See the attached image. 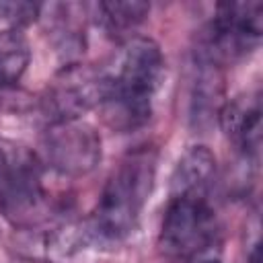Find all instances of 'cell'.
Wrapping results in <instances>:
<instances>
[{"label": "cell", "instance_id": "13", "mask_svg": "<svg viewBox=\"0 0 263 263\" xmlns=\"http://www.w3.org/2000/svg\"><path fill=\"white\" fill-rule=\"evenodd\" d=\"M14 263H47V261H33V259H25V261H14Z\"/></svg>", "mask_w": 263, "mask_h": 263}, {"label": "cell", "instance_id": "4", "mask_svg": "<svg viewBox=\"0 0 263 263\" xmlns=\"http://www.w3.org/2000/svg\"><path fill=\"white\" fill-rule=\"evenodd\" d=\"M218 218L203 193H171L158 245L173 261H193L218 240Z\"/></svg>", "mask_w": 263, "mask_h": 263}, {"label": "cell", "instance_id": "3", "mask_svg": "<svg viewBox=\"0 0 263 263\" xmlns=\"http://www.w3.org/2000/svg\"><path fill=\"white\" fill-rule=\"evenodd\" d=\"M0 212L16 228L39 226L51 214L41 156L8 138H0Z\"/></svg>", "mask_w": 263, "mask_h": 263}, {"label": "cell", "instance_id": "11", "mask_svg": "<svg viewBox=\"0 0 263 263\" xmlns=\"http://www.w3.org/2000/svg\"><path fill=\"white\" fill-rule=\"evenodd\" d=\"M31 60L29 43L21 31L0 29V88L18 82Z\"/></svg>", "mask_w": 263, "mask_h": 263}, {"label": "cell", "instance_id": "6", "mask_svg": "<svg viewBox=\"0 0 263 263\" xmlns=\"http://www.w3.org/2000/svg\"><path fill=\"white\" fill-rule=\"evenodd\" d=\"M41 160L66 177L88 175L101 160V136L82 119L49 121L41 138Z\"/></svg>", "mask_w": 263, "mask_h": 263}, {"label": "cell", "instance_id": "2", "mask_svg": "<svg viewBox=\"0 0 263 263\" xmlns=\"http://www.w3.org/2000/svg\"><path fill=\"white\" fill-rule=\"evenodd\" d=\"M156 154L150 148L129 152L109 175L88 220V232L99 242H119L138 224L152 193Z\"/></svg>", "mask_w": 263, "mask_h": 263}, {"label": "cell", "instance_id": "1", "mask_svg": "<svg viewBox=\"0 0 263 263\" xmlns=\"http://www.w3.org/2000/svg\"><path fill=\"white\" fill-rule=\"evenodd\" d=\"M164 74V58L150 37L127 41L117 66L105 74V95L101 109L111 127L129 132L144 125L152 113V101Z\"/></svg>", "mask_w": 263, "mask_h": 263}, {"label": "cell", "instance_id": "7", "mask_svg": "<svg viewBox=\"0 0 263 263\" xmlns=\"http://www.w3.org/2000/svg\"><path fill=\"white\" fill-rule=\"evenodd\" d=\"M105 95V74L74 64L68 66L47 88L43 111L49 121L82 119V113L101 105Z\"/></svg>", "mask_w": 263, "mask_h": 263}, {"label": "cell", "instance_id": "10", "mask_svg": "<svg viewBox=\"0 0 263 263\" xmlns=\"http://www.w3.org/2000/svg\"><path fill=\"white\" fill-rule=\"evenodd\" d=\"M97 23L113 37L127 35L134 31L150 12V4L140 0H125V2H99L95 4Z\"/></svg>", "mask_w": 263, "mask_h": 263}, {"label": "cell", "instance_id": "12", "mask_svg": "<svg viewBox=\"0 0 263 263\" xmlns=\"http://www.w3.org/2000/svg\"><path fill=\"white\" fill-rule=\"evenodd\" d=\"M41 12V4L33 2H4L0 0V29H14L33 23Z\"/></svg>", "mask_w": 263, "mask_h": 263}, {"label": "cell", "instance_id": "14", "mask_svg": "<svg viewBox=\"0 0 263 263\" xmlns=\"http://www.w3.org/2000/svg\"><path fill=\"white\" fill-rule=\"evenodd\" d=\"M203 263H218V261H203Z\"/></svg>", "mask_w": 263, "mask_h": 263}, {"label": "cell", "instance_id": "8", "mask_svg": "<svg viewBox=\"0 0 263 263\" xmlns=\"http://www.w3.org/2000/svg\"><path fill=\"white\" fill-rule=\"evenodd\" d=\"M220 125L228 140L249 158L259 154L261 146V103L259 97H238L220 111Z\"/></svg>", "mask_w": 263, "mask_h": 263}, {"label": "cell", "instance_id": "9", "mask_svg": "<svg viewBox=\"0 0 263 263\" xmlns=\"http://www.w3.org/2000/svg\"><path fill=\"white\" fill-rule=\"evenodd\" d=\"M216 177V158L205 146H191L177 162L171 177V193H203Z\"/></svg>", "mask_w": 263, "mask_h": 263}, {"label": "cell", "instance_id": "5", "mask_svg": "<svg viewBox=\"0 0 263 263\" xmlns=\"http://www.w3.org/2000/svg\"><path fill=\"white\" fill-rule=\"evenodd\" d=\"M263 4L261 2H226L216 8L208 25L199 55L210 66L232 64L253 51L261 41Z\"/></svg>", "mask_w": 263, "mask_h": 263}]
</instances>
